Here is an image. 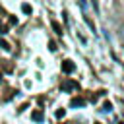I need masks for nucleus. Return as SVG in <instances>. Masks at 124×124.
Here are the masks:
<instances>
[{
    "instance_id": "1",
    "label": "nucleus",
    "mask_w": 124,
    "mask_h": 124,
    "mask_svg": "<svg viewBox=\"0 0 124 124\" xmlns=\"http://www.w3.org/2000/svg\"><path fill=\"white\" fill-rule=\"evenodd\" d=\"M62 70H64L66 74H68V72H72V70H74V64H72V60H64V62H62Z\"/></svg>"
},
{
    "instance_id": "2",
    "label": "nucleus",
    "mask_w": 124,
    "mask_h": 124,
    "mask_svg": "<svg viewBox=\"0 0 124 124\" xmlns=\"http://www.w3.org/2000/svg\"><path fill=\"white\" fill-rule=\"evenodd\" d=\"M74 87H78L76 81H64L62 83V89H74Z\"/></svg>"
},
{
    "instance_id": "3",
    "label": "nucleus",
    "mask_w": 124,
    "mask_h": 124,
    "mask_svg": "<svg viewBox=\"0 0 124 124\" xmlns=\"http://www.w3.org/2000/svg\"><path fill=\"white\" fill-rule=\"evenodd\" d=\"M83 103H85V101H83L81 97H76V99H72V105H74V107H78V105H83Z\"/></svg>"
},
{
    "instance_id": "4",
    "label": "nucleus",
    "mask_w": 124,
    "mask_h": 124,
    "mask_svg": "<svg viewBox=\"0 0 124 124\" xmlns=\"http://www.w3.org/2000/svg\"><path fill=\"white\" fill-rule=\"evenodd\" d=\"M52 27H54V31H56L58 35H62V29H60V25H58L56 21H52Z\"/></svg>"
},
{
    "instance_id": "5",
    "label": "nucleus",
    "mask_w": 124,
    "mask_h": 124,
    "mask_svg": "<svg viewBox=\"0 0 124 124\" xmlns=\"http://www.w3.org/2000/svg\"><path fill=\"white\" fill-rule=\"evenodd\" d=\"M41 118H43L41 112H33V120H41Z\"/></svg>"
},
{
    "instance_id": "6",
    "label": "nucleus",
    "mask_w": 124,
    "mask_h": 124,
    "mask_svg": "<svg viewBox=\"0 0 124 124\" xmlns=\"http://www.w3.org/2000/svg\"><path fill=\"white\" fill-rule=\"evenodd\" d=\"M0 48H10V45H8L6 41H2V39H0Z\"/></svg>"
}]
</instances>
